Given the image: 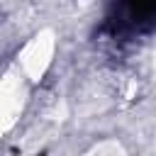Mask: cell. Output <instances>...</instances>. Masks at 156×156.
Segmentation results:
<instances>
[{
	"label": "cell",
	"instance_id": "1",
	"mask_svg": "<svg viewBox=\"0 0 156 156\" xmlns=\"http://www.w3.org/2000/svg\"><path fill=\"white\" fill-rule=\"evenodd\" d=\"M54 54H56V39H54V34L46 32V29L37 32L17 51V71L24 76L27 83H37L51 68Z\"/></svg>",
	"mask_w": 156,
	"mask_h": 156
},
{
	"label": "cell",
	"instance_id": "2",
	"mask_svg": "<svg viewBox=\"0 0 156 156\" xmlns=\"http://www.w3.org/2000/svg\"><path fill=\"white\" fill-rule=\"evenodd\" d=\"M24 95H27V80L17 68L0 76V136L7 129H12V124L22 115Z\"/></svg>",
	"mask_w": 156,
	"mask_h": 156
}]
</instances>
